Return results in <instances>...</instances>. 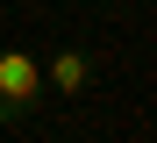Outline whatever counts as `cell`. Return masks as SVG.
<instances>
[{"label":"cell","mask_w":157,"mask_h":143,"mask_svg":"<svg viewBox=\"0 0 157 143\" xmlns=\"http://www.w3.org/2000/svg\"><path fill=\"white\" fill-rule=\"evenodd\" d=\"M36 100H43V65L29 50H0V129L29 122Z\"/></svg>","instance_id":"1"},{"label":"cell","mask_w":157,"mask_h":143,"mask_svg":"<svg viewBox=\"0 0 157 143\" xmlns=\"http://www.w3.org/2000/svg\"><path fill=\"white\" fill-rule=\"evenodd\" d=\"M93 86V57L64 43V50H50V65H43V93H86Z\"/></svg>","instance_id":"2"}]
</instances>
